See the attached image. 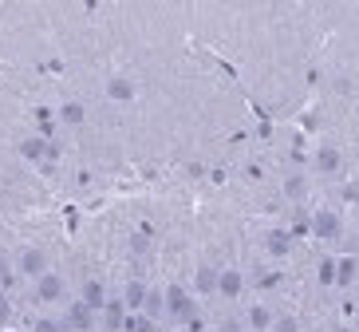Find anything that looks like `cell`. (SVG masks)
I'll use <instances>...</instances> for the list:
<instances>
[{"label":"cell","mask_w":359,"mask_h":332,"mask_svg":"<svg viewBox=\"0 0 359 332\" xmlns=\"http://www.w3.org/2000/svg\"><path fill=\"white\" fill-rule=\"evenodd\" d=\"M261 285H264V289H273V285H280V273H264V277H261Z\"/></svg>","instance_id":"obj_28"},{"label":"cell","mask_w":359,"mask_h":332,"mask_svg":"<svg viewBox=\"0 0 359 332\" xmlns=\"http://www.w3.org/2000/svg\"><path fill=\"white\" fill-rule=\"evenodd\" d=\"M355 115H359V99H355Z\"/></svg>","instance_id":"obj_30"},{"label":"cell","mask_w":359,"mask_h":332,"mask_svg":"<svg viewBox=\"0 0 359 332\" xmlns=\"http://www.w3.org/2000/svg\"><path fill=\"white\" fill-rule=\"evenodd\" d=\"M147 297H150V289L142 285V281H127V289H123V305H127V312H142L147 309Z\"/></svg>","instance_id":"obj_14"},{"label":"cell","mask_w":359,"mask_h":332,"mask_svg":"<svg viewBox=\"0 0 359 332\" xmlns=\"http://www.w3.org/2000/svg\"><path fill=\"white\" fill-rule=\"evenodd\" d=\"M241 293H245V273L241 269H222V273H217V297L237 300Z\"/></svg>","instance_id":"obj_10"},{"label":"cell","mask_w":359,"mask_h":332,"mask_svg":"<svg viewBox=\"0 0 359 332\" xmlns=\"http://www.w3.org/2000/svg\"><path fill=\"white\" fill-rule=\"evenodd\" d=\"M245 324H249L245 332H273L276 309H273V305H249V312H245Z\"/></svg>","instance_id":"obj_8"},{"label":"cell","mask_w":359,"mask_h":332,"mask_svg":"<svg viewBox=\"0 0 359 332\" xmlns=\"http://www.w3.org/2000/svg\"><path fill=\"white\" fill-rule=\"evenodd\" d=\"M142 312H150L154 321H158V317H166V305H162V289H150V297H147V309H142Z\"/></svg>","instance_id":"obj_24"},{"label":"cell","mask_w":359,"mask_h":332,"mask_svg":"<svg viewBox=\"0 0 359 332\" xmlns=\"http://www.w3.org/2000/svg\"><path fill=\"white\" fill-rule=\"evenodd\" d=\"M79 300H83V305H87L91 312H103V309H107V300H111V297H107V285H103L99 277H83Z\"/></svg>","instance_id":"obj_7"},{"label":"cell","mask_w":359,"mask_h":332,"mask_svg":"<svg viewBox=\"0 0 359 332\" xmlns=\"http://www.w3.org/2000/svg\"><path fill=\"white\" fill-rule=\"evenodd\" d=\"M273 332H300V321H296V317H288V312H276Z\"/></svg>","instance_id":"obj_25"},{"label":"cell","mask_w":359,"mask_h":332,"mask_svg":"<svg viewBox=\"0 0 359 332\" xmlns=\"http://www.w3.org/2000/svg\"><path fill=\"white\" fill-rule=\"evenodd\" d=\"M67 328H75V332H87L91 324H95V312L87 309L83 300H75V305H67Z\"/></svg>","instance_id":"obj_13"},{"label":"cell","mask_w":359,"mask_h":332,"mask_svg":"<svg viewBox=\"0 0 359 332\" xmlns=\"http://www.w3.org/2000/svg\"><path fill=\"white\" fill-rule=\"evenodd\" d=\"M217 332H245V328H241V324H237V321H225V324H222V328H217Z\"/></svg>","instance_id":"obj_29"},{"label":"cell","mask_w":359,"mask_h":332,"mask_svg":"<svg viewBox=\"0 0 359 332\" xmlns=\"http://www.w3.org/2000/svg\"><path fill=\"white\" fill-rule=\"evenodd\" d=\"M312 234L320 237V241H339V234H344V218H339V210H316L312 214Z\"/></svg>","instance_id":"obj_4"},{"label":"cell","mask_w":359,"mask_h":332,"mask_svg":"<svg viewBox=\"0 0 359 332\" xmlns=\"http://www.w3.org/2000/svg\"><path fill=\"white\" fill-rule=\"evenodd\" d=\"M308 194H312V178H308V174L296 171V174H288V178H285V198H288V202L300 206V202H308Z\"/></svg>","instance_id":"obj_12"},{"label":"cell","mask_w":359,"mask_h":332,"mask_svg":"<svg viewBox=\"0 0 359 332\" xmlns=\"http://www.w3.org/2000/svg\"><path fill=\"white\" fill-rule=\"evenodd\" d=\"M150 246H154V241H150V234H147V230H142V234H135V237H130V249H135L138 258H142V253H150Z\"/></svg>","instance_id":"obj_26"},{"label":"cell","mask_w":359,"mask_h":332,"mask_svg":"<svg viewBox=\"0 0 359 332\" xmlns=\"http://www.w3.org/2000/svg\"><path fill=\"white\" fill-rule=\"evenodd\" d=\"M67 297V281H64V273H43L40 281H36V300L40 305H60V300Z\"/></svg>","instance_id":"obj_5"},{"label":"cell","mask_w":359,"mask_h":332,"mask_svg":"<svg viewBox=\"0 0 359 332\" xmlns=\"http://www.w3.org/2000/svg\"><path fill=\"white\" fill-rule=\"evenodd\" d=\"M292 234H288L285 225H276V230H269V234H264V253H269V258H288V253H292Z\"/></svg>","instance_id":"obj_6"},{"label":"cell","mask_w":359,"mask_h":332,"mask_svg":"<svg viewBox=\"0 0 359 332\" xmlns=\"http://www.w3.org/2000/svg\"><path fill=\"white\" fill-rule=\"evenodd\" d=\"M12 285H16V265L0 253V289H12Z\"/></svg>","instance_id":"obj_23"},{"label":"cell","mask_w":359,"mask_h":332,"mask_svg":"<svg viewBox=\"0 0 359 332\" xmlns=\"http://www.w3.org/2000/svg\"><path fill=\"white\" fill-rule=\"evenodd\" d=\"M107 99H115V103H130V99H135V84H130L127 75L107 79Z\"/></svg>","instance_id":"obj_16"},{"label":"cell","mask_w":359,"mask_h":332,"mask_svg":"<svg viewBox=\"0 0 359 332\" xmlns=\"http://www.w3.org/2000/svg\"><path fill=\"white\" fill-rule=\"evenodd\" d=\"M123 332H158V321H154L150 312H127Z\"/></svg>","instance_id":"obj_19"},{"label":"cell","mask_w":359,"mask_h":332,"mask_svg":"<svg viewBox=\"0 0 359 332\" xmlns=\"http://www.w3.org/2000/svg\"><path fill=\"white\" fill-rule=\"evenodd\" d=\"M344 171V150L339 147H316V174H324V178H332V174Z\"/></svg>","instance_id":"obj_9"},{"label":"cell","mask_w":359,"mask_h":332,"mask_svg":"<svg viewBox=\"0 0 359 332\" xmlns=\"http://www.w3.org/2000/svg\"><path fill=\"white\" fill-rule=\"evenodd\" d=\"M32 332H67V324H64V321H55L52 312H43V317H36Z\"/></svg>","instance_id":"obj_22"},{"label":"cell","mask_w":359,"mask_h":332,"mask_svg":"<svg viewBox=\"0 0 359 332\" xmlns=\"http://www.w3.org/2000/svg\"><path fill=\"white\" fill-rule=\"evenodd\" d=\"M20 159L24 162H55L60 159V147L52 139H43V135H28L20 142Z\"/></svg>","instance_id":"obj_3"},{"label":"cell","mask_w":359,"mask_h":332,"mask_svg":"<svg viewBox=\"0 0 359 332\" xmlns=\"http://www.w3.org/2000/svg\"><path fill=\"white\" fill-rule=\"evenodd\" d=\"M285 230L292 234V241H304V237L312 234V218H308V210H292V218H288Z\"/></svg>","instance_id":"obj_18"},{"label":"cell","mask_w":359,"mask_h":332,"mask_svg":"<svg viewBox=\"0 0 359 332\" xmlns=\"http://www.w3.org/2000/svg\"><path fill=\"white\" fill-rule=\"evenodd\" d=\"M316 281H320V285H327V289L336 285V258H332V253H327V258H320V265H316Z\"/></svg>","instance_id":"obj_21"},{"label":"cell","mask_w":359,"mask_h":332,"mask_svg":"<svg viewBox=\"0 0 359 332\" xmlns=\"http://www.w3.org/2000/svg\"><path fill=\"white\" fill-rule=\"evenodd\" d=\"M355 281H359V253L336 258V289H351Z\"/></svg>","instance_id":"obj_11"},{"label":"cell","mask_w":359,"mask_h":332,"mask_svg":"<svg viewBox=\"0 0 359 332\" xmlns=\"http://www.w3.org/2000/svg\"><path fill=\"white\" fill-rule=\"evenodd\" d=\"M12 265H16V277L24 281H40L43 273H52V258H48V249L40 246H24L16 258H12Z\"/></svg>","instance_id":"obj_2"},{"label":"cell","mask_w":359,"mask_h":332,"mask_svg":"<svg viewBox=\"0 0 359 332\" xmlns=\"http://www.w3.org/2000/svg\"><path fill=\"white\" fill-rule=\"evenodd\" d=\"M55 115L64 119L67 127H79V123L87 119V107L79 103V99H67V103H60V111H55Z\"/></svg>","instance_id":"obj_20"},{"label":"cell","mask_w":359,"mask_h":332,"mask_svg":"<svg viewBox=\"0 0 359 332\" xmlns=\"http://www.w3.org/2000/svg\"><path fill=\"white\" fill-rule=\"evenodd\" d=\"M12 317V300H8V289H0V324Z\"/></svg>","instance_id":"obj_27"},{"label":"cell","mask_w":359,"mask_h":332,"mask_svg":"<svg viewBox=\"0 0 359 332\" xmlns=\"http://www.w3.org/2000/svg\"><path fill=\"white\" fill-rule=\"evenodd\" d=\"M123 321H127V305H123V297H118V300H107L103 328H107V332H123Z\"/></svg>","instance_id":"obj_15"},{"label":"cell","mask_w":359,"mask_h":332,"mask_svg":"<svg viewBox=\"0 0 359 332\" xmlns=\"http://www.w3.org/2000/svg\"><path fill=\"white\" fill-rule=\"evenodd\" d=\"M162 305H166V321L170 324H194L198 321V300L182 289L178 281L162 289Z\"/></svg>","instance_id":"obj_1"},{"label":"cell","mask_w":359,"mask_h":332,"mask_svg":"<svg viewBox=\"0 0 359 332\" xmlns=\"http://www.w3.org/2000/svg\"><path fill=\"white\" fill-rule=\"evenodd\" d=\"M217 273H222V269H213V265H198V273H194V285H198L201 297H213V293H217Z\"/></svg>","instance_id":"obj_17"}]
</instances>
